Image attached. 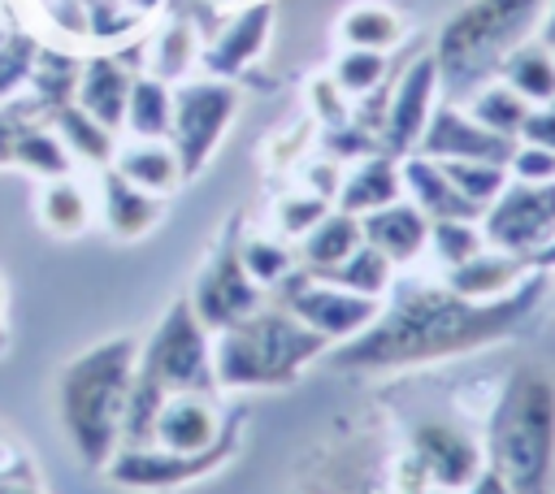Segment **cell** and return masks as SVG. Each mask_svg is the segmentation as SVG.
Segmentation results:
<instances>
[{
    "label": "cell",
    "instance_id": "32",
    "mask_svg": "<svg viewBox=\"0 0 555 494\" xmlns=\"http://www.w3.org/2000/svg\"><path fill=\"white\" fill-rule=\"evenodd\" d=\"M330 282H338V286H347V290H356V295H369V299H382L386 290H390V282H395V264L373 247V243H360L334 273H325Z\"/></svg>",
    "mask_w": 555,
    "mask_h": 494
},
{
    "label": "cell",
    "instance_id": "27",
    "mask_svg": "<svg viewBox=\"0 0 555 494\" xmlns=\"http://www.w3.org/2000/svg\"><path fill=\"white\" fill-rule=\"evenodd\" d=\"M52 130H56V139L69 147V156L91 160V165H113L117 134H113V130H104L95 117H87L74 100L52 104Z\"/></svg>",
    "mask_w": 555,
    "mask_h": 494
},
{
    "label": "cell",
    "instance_id": "4",
    "mask_svg": "<svg viewBox=\"0 0 555 494\" xmlns=\"http://www.w3.org/2000/svg\"><path fill=\"white\" fill-rule=\"evenodd\" d=\"M546 0H464L434 39V65L442 95L451 104L468 100L477 87L499 78L503 61L538 39Z\"/></svg>",
    "mask_w": 555,
    "mask_h": 494
},
{
    "label": "cell",
    "instance_id": "20",
    "mask_svg": "<svg viewBox=\"0 0 555 494\" xmlns=\"http://www.w3.org/2000/svg\"><path fill=\"white\" fill-rule=\"evenodd\" d=\"M160 199L165 195H152V191L134 186L130 178H121L113 165H104V173H100V217H104L113 238L134 243V238L152 234L160 225V217H165Z\"/></svg>",
    "mask_w": 555,
    "mask_h": 494
},
{
    "label": "cell",
    "instance_id": "16",
    "mask_svg": "<svg viewBox=\"0 0 555 494\" xmlns=\"http://www.w3.org/2000/svg\"><path fill=\"white\" fill-rule=\"evenodd\" d=\"M273 0H251V4H243L221 30H217V39L199 52V65L212 74V78H234V74H243L260 52H264V43H269V30H273Z\"/></svg>",
    "mask_w": 555,
    "mask_h": 494
},
{
    "label": "cell",
    "instance_id": "45",
    "mask_svg": "<svg viewBox=\"0 0 555 494\" xmlns=\"http://www.w3.org/2000/svg\"><path fill=\"white\" fill-rule=\"evenodd\" d=\"M9 351V316H4V282H0V355Z\"/></svg>",
    "mask_w": 555,
    "mask_h": 494
},
{
    "label": "cell",
    "instance_id": "33",
    "mask_svg": "<svg viewBox=\"0 0 555 494\" xmlns=\"http://www.w3.org/2000/svg\"><path fill=\"white\" fill-rule=\"evenodd\" d=\"M195 56H199V48H195V26L182 22V17L169 22V26L152 39V74L165 78V82H182Z\"/></svg>",
    "mask_w": 555,
    "mask_h": 494
},
{
    "label": "cell",
    "instance_id": "43",
    "mask_svg": "<svg viewBox=\"0 0 555 494\" xmlns=\"http://www.w3.org/2000/svg\"><path fill=\"white\" fill-rule=\"evenodd\" d=\"M464 494H512V485H507V481H503L494 468H486V464H481V472H477V477L464 485Z\"/></svg>",
    "mask_w": 555,
    "mask_h": 494
},
{
    "label": "cell",
    "instance_id": "22",
    "mask_svg": "<svg viewBox=\"0 0 555 494\" xmlns=\"http://www.w3.org/2000/svg\"><path fill=\"white\" fill-rule=\"evenodd\" d=\"M403 195V173H399V160L390 156V152H369V156H360L351 169H347V178L338 182V208L343 212H351V217H364V212H373V208H386V204H395Z\"/></svg>",
    "mask_w": 555,
    "mask_h": 494
},
{
    "label": "cell",
    "instance_id": "25",
    "mask_svg": "<svg viewBox=\"0 0 555 494\" xmlns=\"http://www.w3.org/2000/svg\"><path fill=\"white\" fill-rule=\"evenodd\" d=\"M113 169L121 178H130L134 186L152 191V195H169L178 182H182V169H178V152L169 139H134L126 147L113 152Z\"/></svg>",
    "mask_w": 555,
    "mask_h": 494
},
{
    "label": "cell",
    "instance_id": "47",
    "mask_svg": "<svg viewBox=\"0 0 555 494\" xmlns=\"http://www.w3.org/2000/svg\"><path fill=\"white\" fill-rule=\"evenodd\" d=\"M212 4H234V0H212Z\"/></svg>",
    "mask_w": 555,
    "mask_h": 494
},
{
    "label": "cell",
    "instance_id": "24",
    "mask_svg": "<svg viewBox=\"0 0 555 494\" xmlns=\"http://www.w3.org/2000/svg\"><path fill=\"white\" fill-rule=\"evenodd\" d=\"M360 243H364L360 217H351V212H343V208H330V212L299 238V260H304L308 273L325 277V273H334Z\"/></svg>",
    "mask_w": 555,
    "mask_h": 494
},
{
    "label": "cell",
    "instance_id": "18",
    "mask_svg": "<svg viewBox=\"0 0 555 494\" xmlns=\"http://www.w3.org/2000/svg\"><path fill=\"white\" fill-rule=\"evenodd\" d=\"M130 82H134V69L113 56V52H95L78 65V78H74V104L95 117L104 130H121L126 121V100H130Z\"/></svg>",
    "mask_w": 555,
    "mask_h": 494
},
{
    "label": "cell",
    "instance_id": "41",
    "mask_svg": "<svg viewBox=\"0 0 555 494\" xmlns=\"http://www.w3.org/2000/svg\"><path fill=\"white\" fill-rule=\"evenodd\" d=\"M520 143H538L555 152V100H542L529 108L525 126H520Z\"/></svg>",
    "mask_w": 555,
    "mask_h": 494
},
{
    "label": "cell",
    "instance_id": "14",
    "mask_svg": "<svg viewBox=\"0 0 555 494\" xmlns=\"http://www.w3.org/2000/svg\"><path fill=\"white\" fill-rule=\"evenodd\" d=\"M412 455L416 468L442 490H464L486 464L481 446L451 420H421L412 429Z\"/></svg>",
    "mask_w": 555,
    "mask_h": 494
},
{
    "label": "cell",
    "instance_id": "48",
    "mask_svg": "<svg viewBox=\"0 0 555 494\" xmlns=\"http://www.w3.org/2000/svg\"><path fill=\"white\" fill-rule=\"evenodd\" d=\"M551 290H555V273H551Z\"/></svg>",
    "mask_w": 555,
    "mask_h": 494
},
{
    "label": "cell",
    "instance_id": "17",
    "mask_svg": "<svg viewBox=\"0 0 555 494\" xmlns=\"http://www.w3.org/2000/svg\"><path fill=\"white\" fill-rule=\"evenodd\" d=\"M13 165L39 178H65L74 169V156L52 126H39L30 117L0 108V169H13Z\"/></svg>",
    "mask_w": 555,
    "mask_h": 494
},
{
    "label": "cell",
    "instance_id": "11",
    "mask_svg": "<svg viewBox=\"0 0 555 494\" xmlns=\"http://www.w3.org/2000/svg\"><path fill=\"white\" fill-rule=\"evenodd\" d=\"M195 316L204 321L208 334L243 321L247 312H256L264 303V286L243 269V256H238V230L230 225L221 234V243L212 247V256L204 260L199 277H195V290L186 295Z\"/></svg>",
    "mask_w": 555,
    "mask_h": 494
},
{
    "label": "cell",
    "instance_id": "12",
    "mask_svg": "<svg viewBox=\"0 0 555 494\" xmlns=\"http://www.w3.org/2000/svg\"><path fill=\"white\" fill-rule=\"evenodd\" d=\"M438 95H442V82H438L434 52H421V56L399 74V82H395L390 95H386L382 126H377V134H382V152H390V156H408V152H416L421 130H425V121H429Z\"/></svg>",
    "mask_w": 555,
    "mask_h": 494
},
{
    "label": "cell",
    "instance_id": "35",
    "mask_svg": "<svg viewBox=\"0 0 555 494\" xmlns=\"http://www.w3.org/2000/svg\"><path fill=\"white\" fill-rule=\"evenodd\" d=\"M442 169H447V178L460 186V195H468L481 212H486V204L507 186V165H490V160H442Z\"/></svg>",
    "mask_w": 555,
    "mask_h": 494
},
{
    "label": "cell",
    "instance_id": "8",
    "mask_svg": "<svg viewBox=\"0 0 555 494\" xmlns=\"http://www.w3.org/2000/svg\"><path fill=\"white\" fill-rule=\"evenodd\" d=\"M238 117V91L230 87V78H195V82H178L173 87V126H169V143L178 152V169L182 178L204 173V165L217 156L225 130Z\"/></svg>",
    "mask_w": 555,
    "mask_h": 494
},
{
    "label": "cell",
    "instance_id": "7",
    "mask_svg": "<svg viewBox=\"0 0 555 494\" xmlns=\"http://www.w3.org/2000/svg\"><path fill=\"white\" fill-rule=\"evenodd\" d=\"M238 433H243V407H234L225 416V429L208 451H165L152 442H143V446L121 442L117 455L104 464V477L126 490H178V485H191V481L217 472L238 451Z\"/></svg>",
    "mask_w": 555,
    "mask_h": 494
},
{
    "label": "cell",
    "instance_id": "36",
    "mask_svg": "<svg viewBox=\"0 0 555 494\" xmlns=\"http://www.w3.org/2000/svg\"><path fill=\"white\" fill-rule=\"evenodd\" d=\"M429 247L442 260V269H455L477 251H486V238L477 221H429Z\"/></svg>",
    "mask_w": 555,
    "mask_h": 494
},
{
    "label": "cell",
    "instance_id": "3",
    "mask_svg": "<svg viewBox=\"0 0 555 494\" xmlns=\"http://www.w3.org/2000/svg\"><path fill=\"white\" fill-rule=\"evenodd\" d=\"M486 468L512 494H555V377L538 364H516L486 425Z\"/></svg>",
    "mask_w": 555,
    "mask_h": 494
},
{
    "label": "cell",
    "instance_id": "42",
    "mask_svg": "<svg viewBox=\"0 0 555 494\" xmlns=\"http://www.w3.org/2000/svg\"><path fill=\"white\" fill-rule=\"evenodd\" d=\"M312 100H317V113L330 121V126H343L347 121V104H343V91L334 87V78H321L312 87Z\"/></svg>",
    "mask_w": 555,
    "mask_h": 494
},
{
    "label": "cell",
    "instance_id": "40",
    "mask_svg": "<svg viewBox=\"0 0 555 494\" xmlns=\"http://www.w3.org/2000/svg\"><path fill=\"white\" fill-rule=\"evenodd\" d=\"M507 173L520 178V182H551L555 178V152L538 147V143H516V152L507 160Z\"/></svg>",
    "mask_w": 555,
    "mask_h": 494
},
{
    "label": "cell",
    "instance_id": "44",
    "mask_svg": "<svg viewBox=\"0 0 555 494\" xmlns=\"http://www.w3.org/2000/svg\"><path fill=\"white\" fill-rule=\"evenodd\" d=\"M538 39H542L546 48H555V0H546V13H542V30H538Z\"/></svg>",
    "mask_w": 555,
    "mask_h": 494
},
{
    "label": "cell",
    "instance_id": "26",
    "mask_svg": "<svg viewBox=\"0 0 555 494\" xmlns=\"http://www.w3.org/2000/svg\"><path fill=\"white\" fill-rule=\"evenodd\" d=\"M134 139H169L173 126V87L165 78L134 74L130 82V100H126V121H121Z\"/></svg>",
    "mask_w": 555,
    "mask_h": 494
},
{
    "label": "cell",
    "instance_id": "10",
    "mask_svg": "<svg viewBox=\"0 0 555 494\" xmlns=\"http://www.w3.org/2000/svg\"><path fill=\"white\" fill-rule=\"evenodd\" d=\"M278 303L295 316V321H304L308 329H317L325 342H347V338H356L377 312H382V303L377 299H369V295H356V290H347V286H338V282H330V277H317V273H308V269H291L282 282H278Z\"/></svg>",
    "mask_w": 555,
    "mask_h": 494
},
{
    "label": "cell",
    "instance_id": "38",
    "mask_svg": "<svg viewBox=\"0 0 555 494\" xmlns=\"http://www.w3.org/2000/svg\"><path fill=\"white\" fill-rule=\"evenodd\" d=\"M0 494H43L39 472H35L26 446L4 438V433H0Z\"/></svg>",
    "mask_w": 555,
    "mask_h": 494
},
{
    "label": "cell",
    "instance_id": "31",
    "mask_svg": "<svg viewBox=\"0 0 555 494\" xmlns=\"http://www.w3.org/2000/svg\"><path fill=\"white\" fill-rule=\"evenodd\" d=\"M529 108H533V104H529L525 95H516L503 78H490L486 87H477V91L468 95V117L481 121L486 130L512 134V139H520V126H525Z\"/></svg>",
    "mask_w": 555,
    "mask_h": 494
},
{
    "label": "cell",
    "instance_id": "5",
    "mask_svg": "<svg viewBox=\"0 0 555 494\" xmlns=\"http://www.w3.org/2000/svg\"><path fill=\"white\" fill-rule=\"evenodd\" d=\"M182 390H217V377H212V338H208V329L195 316V308H191L186 295H178L165 308V316L156 321V329L147 334V342H139L121 442L126 446H143L147 433H152V420H156L160 403L173 399V394H182Z\"/></svg>",
    "mask_w": 555,
    "mask_h": 494
},
{
    "label": "cell",
    "instance_id": "37",
    "mask_svg": "<svg viewBox=\"0 0 555 494\" xmlns=\"http://www.w3.org/2000/svg\"><path fill=\"white\" fill-rule=\"evenodd\" d=\"M238 256H243V269H247L260 286H278V282L295 269V251L282 247L278 238H243V243H238Z\"/></svg>",
    "mask_w": 555,
    "mask_h": 494
},
{
    "label": "cell",
    "instance_id": "1",
    "mask_svg": "<svg viewBox=\"0 0 555 494\" xmlns=\"http://www.w3.org/2000/svg\"><path fill=\"white\" fill-rule=\"evenodd\" d=\"M546 295H551L546 269H533L520 286H512L499 299H468L447 282L442 286L403 282L395 299L356 338L325 351V360L338 373H390V368H416V364L468 355L520 334Z\"/></svg>",
    "mask_w": 555,
    "mask_h": 494
},
{
    "label": "cell",
    "instance_id": "19",
    "mask_svg": "<svg viewBox=\"0 0 555 494\" xmlns=\"http://www.w3.org/2000/svg\"><path fill=\"white\" fill-rule=\"evenodd\" d=\"M399 173H403V191L429 221H477L481 217V208L468 195H460V186L447 178L442 160L408 152L399 156Z\"/></svg>",
    "mask_w": 555,
    "mask_h": 494
},
{
    "label": "cell",
    "instance_id": "15",
    "mask_svg": "<svg viewBox=\"0 0 555 494\" xmlns=\"http://www.w3.org/2000/svg\"><path fill=\"white\" fill-rule=\"evenodd\" d=\"M225 429V412L217 407V390H182L160 403L147 442L165 451H208Z\"/></svg>",
    "mask_w": 555,
    "mask_h": 494
},
{
    "label": "cell",
    "instance_id": "21",
    "mask_svg": "<svg viewBox=\"0 0 555 494\" xmlns=\"http://www.w3.org/2000/svg\"><path fill=\"white\" fill-rule=\"evenodd\" d=\"M360 234L364 243H373L395 269L412 264L425 247H429V217L412 204V199H395L386 208H373L360 217Z\"/></svg>",
    "mask_w": 555,
    "mask_h": 494
},
{
    "label": "cell",
    "instance_id": "23",
    "mask_svg": "<svg viewBox=\"0 0 555 494\" xmlns=\"http://www.w3.org/2000/svg\"><path fill=\"white\" fill-rule=\"evenodd\" d=\"M529 273H533V264L525 256H507V251L486 247L473 260L447 269V286L460 290V295H468V299H499L512 286H520Z\"/></svg>",
    "mask_w": 555,
    "mask_h": 494
},
{
    "label": "cell",
    "instance_id": "46",
    "mask_svg": "<svg viewBox=\"0 0 555 494\" xmlns=\"http://www.w3.org/2000/svg\"><path fill=\"white\" fill-rule=\"evenodd\" d=\"M425 494H455V490H442V485H434V490H425Z\"/></svg>",
    "mask_w": 555,
    "mask_h": 494
},
{
    "label": "cell",
    "instance_id": "34",
    "mask_svg": "<svg viewBox=\"0 0 555 494\" xmlns=\"http://www.w3.org/2000/svg\"><path fill=\"white\" fill-rule=\"evenodd\" d=\"M386 82V52L373 48H347L334 61V87L343 95H373Z\"/></svg>",
    "mask_w": 555,
    "mask_h": 494
},
{
    "label": "cell",
    "instance_id": "30",
    "mask_svg": "<svg viewBox=\"0 0 555 494\" xmlns=\"http://www.w3.org/2000/svg\"><path fill=\"white\" fill-rule=\"evenodd\" d=\"M499 78H503V82H507L516 95H525L529 104L555 100V48H546L542 39L520 43V48H516V52L503 61Z\"/></svg>",
    "mask_w": 555,
    "mask_h": 494
},
{
    "label": "cell",
    "instance_id": "2",
    "mask_svg": "<svg viewBox=\"0 0 555 494\" xmlns=\"http://www.w3.org/2000/svg\"><path fill=\"white\" fill-rule=\"evenodd\" d=\"M134 355H139V338L117 334V338H104V342L78 351L74 360H65L52 381L61 433L82 468L104 472V464L121 446Z\"/></svg>",
    "mask_w": 555,
    "mask_h": 494
},
{
    "label": "cell",
    "instance_id": "6",
    "mask_svg": "<svg viewBox=\"0 0 555 494\" xmlns=\"http://www.w3.org/2000/svg\"><path fill=\"white\" fill-rule=\"evenodd\" d=\"M330 342L295 321L282 303L256 308L243 321L217 329L212 338V377L217 390H278L299 381V373L321 360Z\"/></svg>",
    "mask_w": 555,
    "mask_h": 494
},
{
    "label": "cell",
    "instance_id": "13",
    "mask_svg": "<svg viewBox=\"0 0 555 494\" xmlns=\"http://www.w3.org/2000/svg\"><path fill=\"white\" fill-rule=\"evenodd\" d=\"M516 143L520 139L494 134L481 121H473L460 104L442 100V104H434V113H429V121L421 130L416 152L421 156H434V160H490V165H507L512 152H516Z\"/></svg>",
    "mask_w": 555,
    "mask_h": 494
},
{
    "label": "cell",
    "instance_id": "9",
    "mask_svg": "<svg viewBox=\"0 0 555 494\" xmlns=\"http://www.w3.org/2000/svg\"><path fill=\"white\" fill-rule=\"evenodd\" d=\"M486 247L507 256H538L546 243H555V178L551 182H520L507 178V186L486 204L477 217Z\"/></svg>",
    "mask_w": 555,
    "mask_h": 494
},
{
    "label": "cell",
    "instance_id": "39",
    "mask_svg": "<svg viewBox=\"0 0 555 494\" xmlns=\"http://www.w3.org/2000/svg\"><path fill=\"white\" fill-rule=\"evenodd\" d=\"M325 212H330V199H321V195H286L278 204V230L286 238H304Z\"/></svg>",
    "mask_w": 555,
    "mask_h": 494
},
{
    "label": "cell",
    "instance_id": "29",
    "mask_svg": "<svg viewBox=\"0 0 555 494\" xmlns=\"http://www.w3.org/2000/svg\"><path fill=\"white\" fill-rule=\"evenodd\" d=\"M338 39L347 48H373V52H390L403 39V17L382 4V0H360L338 17Z\"/></svg>",
    "mask_w": 555,
    "mask_h": 494
},
{
    "label": "cell",
    "instance_id": "28",
    "mask_svg": "<svg viewBox=\"0 0 555 494\" xmlns=\"http://www.w3.org/2000/svg\"><path fill=\"white\" fill-rule=\"evenodd\" d=\"M35 212H39V225L48 234H56V238H78L91 225V199H87V191L69 173L43 182Z\"/></svg>",
    "mask_w": 555,
    "mask_h": 494
}]
</instances>
